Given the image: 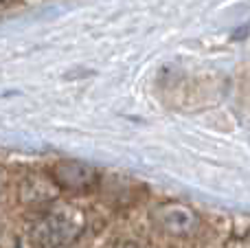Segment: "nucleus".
Returning a JSON list of instances; mask_svg holds the SVG:
<instances>
[{
  "label": "nucleus",
  "instance_id": "1",
  "mask_svg": "<svg viewBox=\"0 0 250 248\" xmlns=\"http://www.w3.org/2000/svg\"><path fill=\"white\" fill-rule=\"evenodd\" d=\"M117 248H141V246H136V244H121V246H117Z\"/></svg>",
  "mask_w": 250,
  "mask_h": 248
}]
</instances>
